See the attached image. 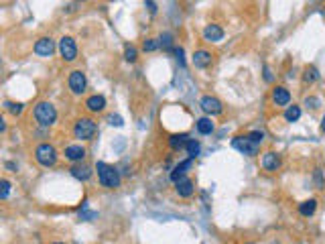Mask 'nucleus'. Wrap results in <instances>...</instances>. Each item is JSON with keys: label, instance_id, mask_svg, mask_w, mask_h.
I'll list each match as a JSON object with an SVG mask.
<instances>
[{"label": "nucleus", "instance_id": "obj_1", "mask_svg": "<svg viewBox=\"0 0 325 244\" xmlns=\"http://www.w3.org/2000/svg\"><path fill=\"white\" fill-rule=\"evenodd\" d=\"M96 171H98V179H100V183H102L104 187H108V189L120 187L122 177H120V171H118L114 165H108V163H104V161H98V163H96Z\"/></svg>", "mask_w": 325, "mask_h": 244}, {"label": "nucleus", "instance_id": "obj_2", "mask_svg": "<svg viewBox=\"0 0 325 244\" xmlns=\"http://www.w3.org/2000/svg\"><path fill=\"white\" fill-rule=\"evenodd\" d=\"M35 120L39 122L41 127H51L53 122L57 120V110L51 102H39L35 106Z\"/></svg>", "mask_w": 325, "mask_h": 244}, {"label": "nucleus", "instance_id": "obj_3", "mask_svg": "<svg viewBox=\"0 0 325 244\" xmlns=\"http://www.w3.org/2000/svg\"><path fill=\"white\" fill-rule=\"evenodd\" d=\"M96 133H98V125L92 118H79L73 125V137L79 141H90L96 137Z\"/></svg>", "mask_w": 325, "mask_h": 244}, {"label": "nucleus", "instance_id": "obj_4", "mask_svg": "<svg viewBox=\"0 0 325 244\" xmlns=\"http://www.w3.org/2000/svg\"><path fill=\"white\" fill-rule=\"evenodd\" d=\"M35 159L43 167H53L57 163V149L53 145H49V143H41L35 149Z\"/></svg>", "mask_w": 325, "mask_h": 244}, {"label": "nucleus", "instance_id": "obj_5", "mask_svg": "<svg viewBox=\"0 0 325 244\" xmlns=\"http://www.w3.org/2000/svg\"><path fill=\"white\" fill-rule=\"evenodd\" d=\"M232 147H234L236 151H240L242 155H246V157L258 155V149H260V145H256L254 141H250L248 135H246V137H236V139H232Z\"/></svg>", "mask_w": 325, "mask_h": 244}, {"label": "nucleus", "instance_id": "obj_6", "mask_svg": "<svg viewBox=\"0 0 325 244\" xmlns=\"http://www.w3.org/2000/svg\"><path fill=\"white\" fill-rule=\"evenodd\" d=\"M59 53L65 61H75L77 59V45L73 37H61L59 41Z\"/></svg>", "mask_w": 325, "mask_h": 244}, {"label": "nucleus", "instance_id": "obj_7", "mask_svg": "<svg viewBox=\"0 0 325 244\" xmlns=\"http://www.w3.org/2000/svg\"><path fill=\"white\" fill-rule=\"evenodd\" d=\"M67 84H69V90H71L75 96L84 94V92H86V88H88L86 73H84L82 69H75V71H71V73H69V79H67Z\"/></svg>", "mask_w": 325, "mask_h": 244}, {"label": "nucleus", "instance_id": "obj_8", "mask_svg": "<svg viewBox=\"0 0 325 244\" xmlns=\"http://www.w3.org/2000/svg\"><path fill=\"white\" fill-rule=\"evenodd\" d=\"M199 106H201V110H204L206 114H210V116H218V114L224 112V104H222L216 96H204V98L199 100Z\"/></svg>", "mask_w": 325, "mask_h": 244}, {"label": "nucleus", "instance_id": "obj_9", "mask_svg": "<svg viewBox=\"0 0 325 244\" xmlns=\"http://www.w3.org/2000/svg\"><path fill=\"white\" fill-rule=\"evenodd\" d=\"M55 51V43L51 37H41L37 43H35V53L41 55V57H51Z\"/></svg>", "mask_w": 325, "mask_h": 244}, {"label": "nucleus", "instance_id": "obj_10", "mask_svg": "<svg viewBox=\"0 0 325 244\" xmlns=\"http://www.w3.org/2000/svg\"><path fill=\"white\" fill-rule=\"evenodd\" d=\"M193 167V159H185V161H181L179 165H175V169L171 171V181L173 183H179L181 179H185V175H187V171Z\"/></svg>", "mask_w": 325, "mask_h": 244}, {"label": "nucleus", "instance_id": "obj_11", "mask_svg": "<svg viewBox=\"0 0 325 244\" xmlns=\"http://www.w3.org/2000/svg\"><path fill=\"white\" fill-rule=\"evenodd\" d=\"M193 65L197 67V69H206V67H210L212 65V61H214V55L210 53V51H206V49H199V51H195L193 53Z\"/></svg>", "mask_w": 325, "mask_h": 244}, {"label": "nucleus", "instance_id": "obj_12", "mask_svg": "<svg viewBox=\"0 0 325 244\" xmlns=\"http://www.w3.org/2000/svg\"><path fill=\"white\" fill-rule=\"evenodd\" d=\"M204 39H206V41H210V43H218V41H222V39H224V29H222L220 25L212 23V25H208V27L204 29Z\"/></svg>", "mask_w": 325, "mask_h": 244}, {"label": "nucleus", "instance_id": "obj_13", "mask_svg": "<svg viewBox=\"0 0 325 244\" xmlns=\"http://www.w3.org/2000/svg\"><path fill=\"white\" fill-rule=\"evenodd\" d=\"M272 102H274L276 106H287V108H289V104H291V92H289L285 86H276V88L272 90Z\"/></svg>", "mask_w": 325, "mask_h": 244}, {"label": "nucleus", "instance_id": "obj_14", "mask_svg": "<svg viewBox=\"0 0 325 244\" xmlns=\"http://www.w3.org/2000/svg\"><path fill=\"white\" fill-rule=\"evenodd\" d=\"M262 167L266 169V171H278L280 169V157H278V153H274V151H268V153H264L262 155Z\"/></svg>", "mask_w": 325, "mask_h": 244}, {"label": "nucleus", "instance_id": "obj_15", "mask_svg": "<svg viewBox=\"0 0 325 244\" xmlns=\"http://www.w3.org/2000/svg\"><path fill=\"white\" fill-rule=\"evenodd\" d=\"M65 159L67 161H71V163H77V161H82L84 157H86V149L82 147V145H69V147H65Z\"/></svg>", "mask_w": 325, "mask_h": 244}, {"label": "nucleus", "instance_id": "obj_16", "mask_svg": "<svg viewBox=\"0 0 325 244\" xmlns=\"http://www.w3.org/2000/svg\"><path fill=\"white\" fill-rule=\"evenodd\" d=\"M175 191H177L179 197H191L193 191H195V185H193V181L189 177H185L179 183H175Z\"/></svg>", "mask_w": 325, "mask_h": 244}, {"label": "nucleus", "instance_id": "obj_17", "mask_svg": "<svg viewBox=\"0 0 325 244\" xmlns=\"http://www.w3.org/2000/svg\"><path fill=\"white\" fill-rule=\"evenodd\" d=\"M86 108H88L90 112H102V110L106 108V98H104L102 94H94V96H90V98L86 100Z\"/></svg>", "mask_w": 325, "mask_h": 244}, {"label": "nucleus", "instance_id": "obj_18", "mask_svg": "<svg viewBox=\"0 0 325 244\" xmlns=\"http://www.w3.org/2000/svg\"><path fill=\"white\" fill-rule=\"evenodd\" d=\"M195 129H197V133H199V135H212V133H214V129H216V125L212 122V118L204 116V118H199V120L195 122Z\"/></svg>", "mask_w": 325, "mask_h": 244}, {"label": "nucleus", "instance_id": "obj_19", "mask_svg": "<svg viewBox=\"0 0 325 244\" xmlns=\"http://www.w3.org/2000/svg\"><path fill=\"white\" fill-rule=\"evenodd\" d=\"M69 173H71L75 179H79V181H88V179L92 177V169H90L88 165H73V167L69 169Z\"/></svg>", "mask_w": 325, "mask_h": 244}, {"label": "nucleus", "instance_id": "obj_20", "mask_svg": "<svg viewBox=\"0 0 325 244\" xmlns=\"http://www.w3.org/2000/svg\"><path fill=\"white\" fill-rule=\"evenodd\" d=\"M187 143H189V137H187L185 133H181V135H173V137L169 139V147H171L173 151H181V149H185V147H187Z\"/></svg>", "mask_w": 325, "mask_h": 244}, {"label": "nucleus", "instance_id": "obj_21", "mask_svg": "<svg viewBox=\"0 0 325 244\" xmlns=\"http://www.w3.org/2000/svg\"><path fill=\"white\" fill-rule=\"evenodd\" d=\"M315 210H317V199H313V197H311V199H305L303 204H299V214L305 216V218L313 216Z\"/></svg>", "mask_w": 325, "mask_h": 244}, {"label": "nucleus", "instance_id": "obj_22", "mask_svg": "<svg viewBox=\"0 0 325 244\" xmlns=\"http://www.w3.org/2000/svg\"><path fill=\"white\" fill-rule=\"evenodd\" d=\"M319 79V69L315 65H307L305 71H303V82L305 84H315Z\"/></svg>", "mask_w": 325, "mask_h": 244}, {"label": "nucleus", "instance_id": "obj_23", "mask_svg": "<svg viewBox=\"0 0 325 244\" xmlns=\"http://www.w3.org/2000/svg\"><path fill=\"white\" fill-rule=\"evenodd\" d=\"M301 118V106H289L287 110H285V120L287 122H297Z\"/></svg>", "mask_w": 325, "mask_h": 244}, {"label": "nucleus", "instance_id": "obj_24", "mask_svg": "<svg viewBox=\"0 0 325 244\" xmlns=\"http://www.w3.org/2000/svg\"><path fill=\"white\" fill-rule=\"evenodd\" d=\"M185 151H187L189 159H195V157L199 155V151H201V145H199V141H195V139H189V143H187Z\"/></svg>", "mask_w": 325, "mask_h": 244}, {"label": "nucleus", "instance_id": "obj_25", "mask_svg": "<svg viewBox=\"0 0 325 244\" xmlns=\"http://www.w3.org/2000/svg\"><path fill=\"white\" fill-rule=\"evenodd\" d=\"M173 33H160V37H158V45L162 47V49H173Z\"/></svg>", "mask_w": 325, "mask_h": 244}, {"label": "nucleus", "instance_id": "obj_26", "mask_svg": "<svg viewBox=\"0 0 325 244\" xmlns=\"http://www.w3.org/2000/svg\"><path fill=\"white\" fill-rule=\"evenodd\" d=\"M5 108H7L11 114L19 116V114H23V110H25V104H21V102H5Z\"/></svg>", "mask_w": 325, "mask_h": 244}, {"label": "nucleus", "instance_id": "obj_27", "mask_svg": "<svg viewBox=\"0 0 325 244\" xmlns=\"http://www.w3.org/2000/svg\"><path fill=\"white\" fill-rule=\"evenodd\" d=\"M136 57H138L136 47H134V45H126V47H124V59H126L128 63H134V61H136Z\"/></svg>", "mask_w": 325, "mask_h": 244}, {"label": "nucleus", "instance_id": "obj_28", "mask_svg": "<svg viewBox=\"0 0 325 244\" xmlns=\"http://www.w3.org/2000/svg\"><path fill=\"white\" fill-rule=\"evenodd\" d=\"M9 193H11V181H9V179H3V181H0V197L7 199Z\"/></svg>", "mask_w": 325, "mask_h": 244}, {"label": "nucleus", "instance_id": "obj_29", "mask_svg": "<svg viewBox=\"0 0 325 244\" xmlns=\"http://www.w3.org/2000/svg\"><path fill=\"white\" fill-rule=\"evenodd\" d=\"M158 47H160V45H158V39H146V41L142 43V49L148 51V53H150V51H156Z\"/></svg>", "mask_w": 325, "mask_h": 244}, {"label": "nucleus", "instance_id": "obj_30", "mask_svg": "<svg viewBox=\"0 0 325 244\" xmlns=\"http://www.w3.org/2000/svg\"><path fill=\"white\" fill-rule=\"evenodd\" d=\"M319 104H321V100H319V98H315V96H307V98H305V106H307V108H311V110H317V108H319Z\"/></svg>", "mask_w": 325, "mask_h": 244}, {"label": "nucleus", "instance_id": "obj_31", "mask_svg": "<svg viewBox=\"0 0 325 244\" xmlns=\"http://www.w3.org/2000/svg\"><path fill=\"white\" fill-rule=\"evenodd\" d=\"M248 137H250V141H254L256 145H262V143H264V133H262V131H252V133H248Z\"/></svg>", "mask_w": 325, "mask_h": 244}, {"label": "nucleus", "instance_id": "obj_32", "mask_svg": "<svg viewBox=\"0 0 325 244\" xmlns=\"http://www.w3.org/2000/svg\"><path fill=\"white\" fill-rule=\"evenodd\" d=\"M173 53H175V57H177V63L183 67V65H185V59H183V49H181V47H175V49H173Z\"/></svg>", "mask_w": 325, "mask_h": 244}, {"label": "nucleus", "instance_id": "obj_33", "mask_svg": "<svg viewBox=\"0 0 325 244\" xmlns=\"http://www.w3.org/2000/svg\"><path fill=\"white\" fill-rule=\"evenodd\" d=\"M108 120H110V125H112V127H122V125H124V122H122V118H120L118 114H112Z\"/></svg>", "mask_w": 325, "mask_h": 244}, {"label": "nucleus", "instance_id": "obj_34", "mask_svg": "<svg viewBox=\"0 0 325 244\" xmlns=\"http://www.w3.org/2000/svg\"><path fill=\"white\" fill-rule=\"evenodd\" d=\"M262 71H264V82H272V79H274V75H272V71H270V67H268V65H264V69H262Z\"/></svg>", "mask_w": 325, "mask_h": 244}, {"label": "nucleus", "instance_id": "obj_35", "mask_svg": "<svg viewBox=\"0 0 325 244\" xmlns=\"http://www.w3.org/2000/svg\"><path fill=\"white\" fill-rule=\"evenodd\" d=\"M144 7H146V9H148L152 15L156 13V5H154V3H150V0H148V3H144Z\"/></svg>", "mask_w": 325, "mask_h": 244}, {"label": "nucleus", "instance_id": "obj_36", "mask_svg": "<svg viewBox=\"0 0 325 244\" xmlns=\"http://www.w3.org/2000/svg\"><path fill=\"white\" fill-rule=\"evenodd\" d=\"M321 133L325 135V114H323V118H321Z\"/></svg>", "mask_w": 325, "mask_h": 244}, {"label": "nucleus", "instance_id": "obj_37", "mask_svg": "<svg viewBox=\"0 0 325 244\" xmlns=\"http://www.w3.org/2000/svg\"><path fill=\"white\" fill-rule=\"evenodd\" d=\"M53 244H65V242H53Z\"/></svg>", "mask_w": 325, "mask_h": 244}, {"label": "nucleus", "instance_id": "obj_38", "mask_svg": "<svg viewBox=\"0 0 325 244\" xmlns=\"http://www.w3.org/2000/svg\"><path fill=\"white\" fill-rule=\"evenodd\" d=\"M252 244H254V242H252Z\"/></svg>", "mask_w": 325, "mask_h": 244}]
</instances>
